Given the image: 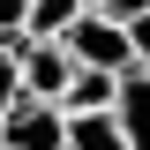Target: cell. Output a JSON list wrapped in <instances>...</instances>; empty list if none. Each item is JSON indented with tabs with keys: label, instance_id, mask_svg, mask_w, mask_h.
Listing matches in <instances>:
<instances>
[{
	"label": "cell",
	"instance_id": "cell-11",
	"mask_svg": "<svg viewBox=\"0 0 150 150\" xmlns=\"http://www.w3.org/2000/svg\"><path fill=\"white\" fill-rule=\"evenodd\" d=\"M90 8H98V15H112V23H135L150 0H90Z\"/></svg>",
	"mask_w": 150,
	"mask_h": 150
},
{
	"label": "cell",
	"instance_id": "cell-1",
	"mask_svg": "<svg viewBox=\"0 0 150 150\" xmlns=\"http://www.w3.org/2000/svg\"><path fill=\"white\" fill-rule=\"evenodd\" d=\"M60 45H68L75 68H98V75H128V68H135V53H128V23L98 15V8H83V15L60 30Z\"/></svg>",
	"mask_w": 150,
	"mask_h": 150
},
{
	"label": "cell",
	"instance_id": "cell-2",
	"mask_svg": "<svg viewBox=\"0 0 150 150\" xmlns=\"http://www.w3.org/2000/svg\"><path fill=\"white\" fill-rule=\"evenodd\" d=\"M15 75H23V98L60 105V90H68V75H75V60H68V45H60V38H23V45H15Z\"/></svg>",
	"mask_w": 150,
	"mask_h": 150
},
{
	"label": "cell",
	"instance_id": "cell-6",
	"mask_svg": "<svg viewBox=\"0 0 150 150\" xmlns=\"http://www.w3.org/2000/svg\"><path fill=\"white\" fill-rule=\"evenodd\" d=\"M112 90H120V75L75 68V75H68V90H60V112H112Z\"/></svg>",
	"mask_w": 150,
	"mask_h": 150
},
{
	"label": "cell",
	"instance_id": "cell-10",
	"mask_svg": "<svg viewBox=\"0 0 150 150\" xmlns=\"http://www.w3.org/2000/svg\"><path fill=\"white\" fill-rule=\"evenodd\" d=\"M128 53H135V68H150V8L128 23Z\"/></svg>",
	"mask_w": 150,
	"mask_h": 150
},
{
	"label": "cell",
	"instance_id": "cell-7",
	"mask_svg": "<svg viewBox=\"0 0 150 150\" xmlns=\"http://www.w3.org/2000/svg\"><path fill=\"white\" fill-rule=\"evenodd\" d=\"M83 8H90V0H30V8H23V38H60Z\"/></svg>",
	"mask_w": 150,
	"mask_h": 150
},
{
	"label": "cell",
	"instance_id": "cell-8",
	"mask_svg": "<svg viewBox=\"0 0 150 150\" xmlns=\"http://www.w3.org/2000/svg\"><path fill=\"white\" fill-rule=\"evenodd\" d=\"M23 98V75H15V45H0V112Z\"/></svg>",
	"mask_w": 150,
	"mask_h": 150
},
{
	"label": "cell",
	"instance_id": "cell-3",
	"mask_svg": "<svg viewBox=\"0 0 150 150\" xmlns=\"http://www.w3.org/2000/svg\"><path fill=\"white\" fill-rule=\"evenodd\" d=\"M60 135H68V112L45 98H15L0 112V150H60Z\"/></svg>",
	"mask_w": 150,
	"mask_h": 150
},
{
	"label": "cell",
	"instance_id": "cell-9",
	"mask_svg": "<svg viewBox=\"0 0 150 150\" xmlns=\"http://www.w3.org/2000/svg\"><path fill=\"white\" fill-rule=\"evenodd\" d=\"M23 8L30 0H0V45H23Z\"/></svg>",
	"mask_w": 150,
	"mask_h": 150
},
{
	"label": "cell",
	"instance_id": "cell-5",
	"mask_svg": "<svg viewBox=\"0 0 150 150\" xmlns=\"http://www.w3.org/2000/svg\"><path fill=\"white\" fill-rule=\"evenodd\" d=\"M60 150H128V135H120V120H112V112H68Z\"/></svg>",
	"mask_w": 150,
	"mask_h": 150
},
{
	"label": "cell",
	"instance_id": "cell-4",
	"mask_svg": "<svg viewBox=\"0 0 150 150\" xmlns=\"http://www.w3.org/2000/svg\"><path fill=\"white\" fill-rule=\"evenodd\" d=\"M112 120L128 135V150H150V68H128L112 90Z\"/></svg>",
	"mask_w": 150,
	"mask_h": 150
}]
</instances>
